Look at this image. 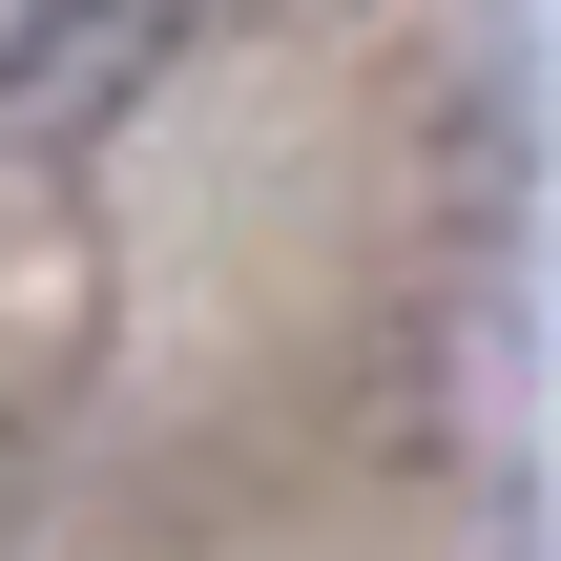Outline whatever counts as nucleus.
<instances>
[{
    "instance_id": "obj_1",
    "label": "nucleus",
    "mask_w": 561,
    "mask_h": 561,
    "mask_svg": "<svg viewBox=\"0 0 561 561\" xmlns=\"http://www.w3.org/2000/svg\"><path fill=\"white\" fill-rule=\"evenodd\" d=\"M167 42H187V0H0V146H83V125H125Z\"/></svg>"
}]
</instances>
